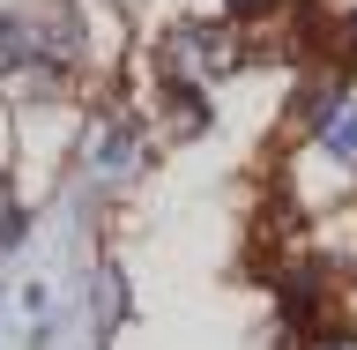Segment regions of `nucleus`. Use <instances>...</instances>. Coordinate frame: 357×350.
Wrapping results in <instances>:
<instances>
[{"mask_svg":"<svg viewBox=\"0 0 357 350\" xmlns=\"http://www.w3.org/2000/svg\"><path fill=\"white\" fill-rule=\"evenodd\" d=\"M342 45H350V52H357V8H350V22H342Z\"/></svg>","mask_w":357,"mask_h":350,"instance_id":"423d86ee","label":"nucleus"},{"mask_svg":"<svg viewBox=\"0 0 357 350\" xmlns=\"http://www.w3.org/2000/svg\"><path fill=\"white\" fill-rule=\"evenodd\" d=\"M231 8H245V0H231Z\"/></svg>","mask_w":357,"mask_h":350,"instance_id":"0eeeda50","label":"nucleus"},{"mask_svg":"<svg viewBox=\"0 0 357 350\" xmlns=\"http://www.w3.org/2000/svg\"><path fill=\"white\" fill-rule=\"evenodd\" d=\"M164 67H172L178 89H186V75H194V82L231 75V67H238V38H231V30H208V22H186V30L164 38Z\"/></svg>","mask_w":357,"mask_h":350,"instance_id":"f257e3e1","label":"nucleus"},{"mask_svg":"<svg viewBox=\"0 0 357 350\" xmlns=\"http://www.w3.org/2000/svg\"><path fill=\"white\" fill-rule=\"evenodd\" d=\"M312 350H357V335H335V328H328V335H320Z\"/></svg>","mask_w":357,"mask_h":350,"instance_id":"39448f33","label":"nucleus"},{"mask_svg":"<svg viewBox=\"0 0 357 350\" xmlns=\"http://www.w3.org/2000/svg\"><path fill=\"white\" fill-rule=\"evenodd\" d=\"M119 313H127V284H119V268H105V276H97V321L119 328Z\"/></svg>","mask_w":357,"mask_h":350,"instance_id":"20e7f679","label":"nucleus"},{"mask_svg":"<svg viewBox=\"0 0 357 350\" xmlns=\"http://www.w3.org/2000/svg\"><path fill=\"white\" fill-rule=\"evenodd\" d=\"M320 150H328L335 164H357V105H350V97L320 119Z\"/></svg>","mask_w":357,"mask_h":350,"instance_id":"7ed1b4c3","label":"nucleus"},{"mask_svg":"<svg viewBox=\"0 0 357 350\" xmlns=\"http://www.w3.org/2000/svg\"><path fill=\"white\" fill-rule=\"evenodd\" d=\"M82 164H89V179L119 187V179H134V172H142V134H134L127 119H97V127H89Z\"/></svg>","mask_w":357,"mask_h":350,"instance_id":"f03ea898","label":"nucleus"}]
</instances>
